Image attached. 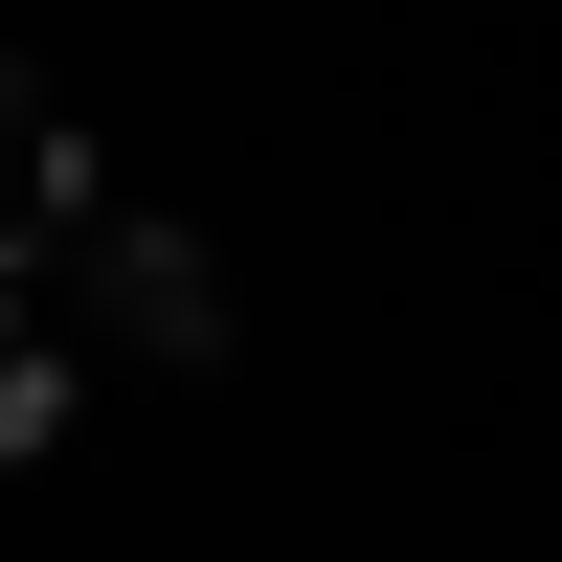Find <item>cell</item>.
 <instances>
[{
    "label": "cell",
    "mask_w": 562,
    "mask_h": 562,
    "mask_svg": "<svg viewBox=\"0 0 562 562\" xmlns=\"http://www.w3.org/2000/svg\"><path fill=\"white\" fill-rule=\"evenodd\" d=\"M68 248H90V293H113V338H135V360H225V270L180 248V225H135V203H90Z\"/></svg>",
    "instance_id": "cell-1"
},
{
    "label": "cell",
    "mask_w": 562,
    "mask_h": 562,
    "mask_svg": "<svg viewBox=\"0 0 562 562\" xmlns=\"http://www.w3.org/2000/svg\"><path fill=\"white\" fill-rule=\"evenodd\" d=\"M68 225H90V113L0 68V270H68Z\"/></svg>",
    "instance_id": "cell-2"
},
{
    "label": "cell",
    "mask_w": 562,
    "mask_h": 562,
    "mask_svg": "<svg viewBox=\"0 0 562 562\" xmlns=\"http://www.w3.org/2000/svg\"><path fill=\"white\" fill-rule=\"evenodd\" d=\"M23 450H68V360H45L23 315H0V473H23Z\"/></svg>",
    "instance_id": "cell-3"
}]
</instances>
